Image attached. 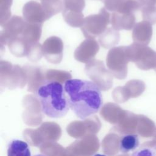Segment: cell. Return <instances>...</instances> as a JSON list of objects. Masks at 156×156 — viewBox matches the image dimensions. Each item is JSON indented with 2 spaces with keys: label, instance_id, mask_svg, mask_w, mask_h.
I'll return each mask as SVG.
<instances>
[{
  "label": "cell",
  "instance_id": "obj_1",
  "mask_svg": "<svg viewBox=\"0 0 156 156\" xmlns=\"http://www.w3.org/2000/svg\"><path fill=\"white\" fill-rule=\"evenodd\" d=\"M64 88L69 108L82 120L96 114L102 107L101 90L93 82L70 79L65 83Z\"/></svg>",
  "mask_w": 156,
  "mask_h": 156
},
{
  "label": "cell",
  "instance_id": "obj_2",
  "mask_svg": "<svg viewBox=\"0 0 156 156\" xmlns=\"http://www.w3.org/2000/svg\"><path fill=\"white\" fill-rule=\"evenodd\" d=\"M65 93L62 84L57 82H46L40 87L35 93L42 113L52 118L66 116L69 106Z\"/></svg>",
  "mask_w": 156,
  "mask_h": 156
},
{
  "label": "cell",
  "instance_id": "obj_3",
  "mask_svg": "<svg viewBox=\"0 0 156 156\" xmlns=\"http://www.w3.org/2000/svg\"><path fill=\"white\" fill-rule=\"evenodd\" d=\"M127 56L130 62L142 70L154 69L156 71V52L146 45L133 42L126 46Z\"/></svg>",
  "mask_w": 156,
  "mask_h": 156
},
{
  "label": "cell",
  "instance_id": "obj_4",
  "mask_svg": "<svg viewBox=\"0 0 156 156\" xmlns=\"http://www.w3.org/2000/svg\"><path fill=\"white\" fill-rule=\"evenodd\" d=\"M126 46H121L111 48L106 58V64L113 76L118 79H124L127 76L128 63Z\"/></svg>",
  "mask_w": 156,
  "mask_h": 156
},
{
  "label": "cell",
  "instance_id": "obj_5",
  "mask_svg": "<svg viewBox=\"0 0 156 156\" xmlns=\"http://www.w3.org/2000/svg\"><path fill=\"white\" fill-rule=\"evenodd\" d=\"M110 22V13L105 7H102L98 13L90 15L85 18L83 24L80 27L81 30L87 38L94 39L107 29Z\"/></svg>",
  "mask_w": 156,
  "mask_h": 156
},
{
  "label": "cell",
  "instance_id": "obj_6",
  "mask_svg": "<svg viewBox=\"0 0 156 156\" xmlns=\"http://www.w3.org/2000/svg\"><path fill=\"white\" fill-rule=\"evenodd\" d=\"M0 82L1 85L9 88L23 87L27 82V75L23 67L12 65L5 60H1Z\"/></svg>",
  "mask_w": 156,
  "mask_h": 156
},
{
  "label": "cell",
  "instance_id": "obj_7",
  "mask_svg": "<svg viewBox=\"0 0 156 156\" xmlns=\"http://www.w3.org/2000/svg\"><path fill=\"white\" fill-rule=\"evenodd\" d=\"M85 71L88 77L101 90L109 89L113 85V75L106 69L102 61L94 58L86 63Z\"/></svg>",
  "mask_w": 156,
  "mask_h": 156
},
{
  "label": "cell",
  "instance_id": "obj_8",
  "mask_svg": "<svg viewBox=\"0 0 156 156\" xmlns=\"http://www.w3.org/2000/svg\"><path fill=\"white\" fill-rule=\"evenodd\" d=\"M62 15L65 22L73 27H81L84 16L82 13L85 6V0H62Z\"/></svg>",
  "mask_w": 156,
  "mask_h": 156
},
{
  "label": "cell",
  "instance_id": "obj_9",
  "mask_svg": "<svg viewBox=\"0 0 156 156\" xmlns=\"http://www.w3.org/2000/svg\"><path fill=\"white\" fill-rule=\"evenodd\" d=\"M26 21L21 16L13 15L2 26L0 32V44L1 51L11 40L20 37L26 26Z\"/></svg>",
  "mask_w": 156,
  "mask_h": 156
},
{
  "label": "cell",
  "instance_id": "obj_10",
  "mask_svg": "<svg viewBox=\"0 0 156 156\" xmlns=\"http://www.w3.org/2000/svg\"><path fill=\"white\" fill-rule=\"evenodd\" d=\"M43 53L48 62L58 64L63 58V43L62 39L56 36L48 38L42 44Z\"/></svg>",
  "mask_w": 156,
  "mask_h": 156
},
{
  "label": "cell",
  "instance_id": "obj_11",
  "mask_svg": "<svg viewBox=\"0 0 156 156\" xmlns=\"http://www.w3.org/2000/svg\"><path fill=\"white\" fill-rule=\"evenodd\" d=\"M23 15L24 20L29 23L43 24L50 19L41 3L34 1H30L24 4L23 8Z\"/></svg>",
  "mask_w": 156,
  "mask_h": 156
},
{
  "label": "cell",
  "instance_id": "obj_12",
  "mask_svg": "<svg viewBox=\"0 0 156 156\" xmlns=\"http://www.w3.org/2000/svg\"><path fill=\"white\" fill-rule=\"evenodd\" d=\"M99 50V45L95 39L87 38L76 49L74 58L81 63H87L94 58Z\"/></svg>",
  "mask_w": 156,
  "mask_h": 156
},
{
  "label": "cell",
  "instance_id": "obj_13",
  "mask_svg": "<svg viewBox=\"0 0 156 156\" xmlns=\"http://www.w3.org/2000/svg\"><path fill=\"white\" fill-rule=\"evenodd\" d=\"M23 67L27 75L28 88L35 93L38 88L46 82L45 72L35 65L27 64Z\"/></svg>",
  "mask_w": 156,
  "mask_h": 156
},
{
  "label": "cell",
  "instance_id": "obj_14",
  "mask_svg": "<svg viewBox=\"0 0 156 156\" xmlns=\"http://www.w3.org/2000/svg\"><path fill=\"white\" fill-rule=\"evenodd\" d=\"M152 35V24L146 21L137 23L133 28L132 39L135 43L147 46L151 41Z\"/></svg>",
  "mask_w": 156,
  "mask_h": 156
},
{
  "label": "cell",
  "instance_id": "obj_15",
  "mask_svg": "<svg viewBox=\"0 0 156 156\" xmlns=\"http://www.w3.org/2000/svg\"><path fill=\"white\" fill-rule=\"evenodd\" d=\"M112 27L116 30H130L135 25L134 13L113 12L110 19Z\"/></svg>",
  "mask_w": 156,
  "mask_h": 156
},
{
  "label": "cell",
  "instance_id": "obj_16",
  "mask_svg": "<svg viewBox=\"0 0 156 156\" xmlns=\"http://www.w3.org/2000/svg\"><path fill=\"white\" fill-rule=\"evenodd\" d=\"M43 24H34L26 22L24 29L20 36L29 46L38 43L40 39Z\"/></svg>",
  "mask_w": 156,
  "mask_h": 156
},
{
  "label": "cell",
  "instance_id": "obj_17",
  "mask_svg": "<svg viewBox=\"0 0 156 156\" xmlns=\"http://www.w3.org/2000/svg\"><path fill=\"white\" fill-rule=\"evenodd\" d=\"M7 155V156H31V152L26 141L16 139L9 143Z\"/></svg>",
  "mask_w": 156,
  "mask_h": 156
},
{
  "label": "cell",
  "instance_id": "obj_18",
  "mask_svg": "<svg viewBox=\"0 0 156 156\" xmlns=\"http://www.w3.org/2000/svg\"><path fill=\"white\" fill-rule=\"evenodd\" d=\"M120 40V34L113 27L107 28L99 38L101 46L105 49L113 48L118 44Z\"/></svg>",
  "mask_w": 156,
  "mask_h": 156
},
{
  "label": "cell",
  "instance_id": "obj_19",
  "mask_svg": "<svg viewBox=\"0 0 156 156\" xmlns=\"http://www.w3.org/2000/svg\"><path fill=\"white\" fill-rule=\"evenodd\" d=\"M139 146V137L136 134L124 135L120 138L119 141V151L124 154L135 151Z\"/></svg>",
  "mask_w": 156,
  "mask_h": 156
},
{
  "label": "cell",
  "instance_id": "obj_20",
  "mask_svg": "<svg viewBox=\"0 0 156 156\" xmlns=\"http://www.w3.org/2000/svg\"><path fill=\"white\" fill-rule=\"evenodd\" d=\"M10 52L16 57H23L27 55L29 45L21 37L15 38L7 44Z\"/></svg>",
  "mask_w": 156,
  "mask_h": 156
},
{
  "label": "cell",
  "instance_id": "obj_21",
  "mask_svg": "<svg viewBox=\"0 0 156 156\" xmlns=\"http://www.w3.org/2000/svg\"><path fill=\"white\" fill-rule=\"evenodd\" d=\"M46 82H57L60 83H65L71 79V74L68 71L50 69L45 71Z\"/></svg>",
  "mask_w": 156,
  "mask_h": 156
},
{
  "label": "cell",
  "instance_id": "obj_22",
  "mask_svg": "<svg viewBox=\"0 0 156 156\" xmlns=\"http://www.w3.org/2000/svg\"><path fill=\"white\" fill-rule=\"evenodd\" d=\"M40 1L49 18L62 12L63 7L62 0H40Z\"/></svg>",
  "mask_w": 156,
  "mask_h": 156
},
{
  "label": "cell",
  "instance_id": "obj_23",
  "mask_svg": "<svg viewBox=\"0 0 156 156\" xmlns=\"http://www.w3.org/2000/svg\"><path fill=\"white\" fill-rule=\"evenodd\" d=\"M13 0H0V24L2 26L10 18Z\"/></svg>",
  "mask_w": 156,
  "mask_h": 156
},
{
  "label": "cell",
  "instance_id": "obj_24",
  "mask_svg": "<svg viewBox=\"0 0 156 156\" xmlns=\"http://www.w3.org/2000/svg\"><path fill=\"white\" fill-rule=\"evenodd\" d=\"M43 55L42 45L40 43H35L29 46L27 57L32 62L40 60Z\"/></svg>",
  "mask_w": 156,
  "mask_h": 156
},
{
  "label": "cell",
  "instance_id": "obj_25",
  "mask_svg": "<svg viewBox=\"0 0 156 156\" xmlns=\"http://www.w3.org/2000/svg\"><path fill=\"white\" fill-rule=\"evenodd\" d=\"M140 10L144 21H146L151 24H156V6L143 9Z\"/></svg>",
  "mask_w": 156,
  "mask_h": 156
},
{
  "label": "cell",
  "instance_id": "obj_26",
  "mask_svg": "<svg viewBox=\"0 0 156 156\" xmlns=\"http://www.w3.org/2000/svg\"><path fill=\"white\" fill-rule=\"evenodd\" d=\"M130 156H156V150L154 147H141L134 151Z\"/></svg>",
  "mask_w": 156,
  "mask_h": 156
},
{
  "label": "cell",
  "instance_id": "obj_27",
  "mask_svg": "<svg viewBox=\"0 0 156 156\" xmlns=\"http://www.w3.org/2000/svg\"><path fill=\"white\" fill-rule=\"evenodd\" d=\"M125 0H104L105 8L110 12H115L118 6Z\"/></svg>",
  "mask_w": 156,
  "mask_h": 156
},
{
  "label": "cell",
  "instance_id": "obj_28",
  "mask_svg": "<svg viewBox=\"0 0 156 156\" xmlns=\"http://www.w3.org/2000/svg\"><path fill=\"white\" fill-rule=\"evenodd\" d=\"M139 5L140 10L149 7H152L156 6V0H136Z\"/></svg>",
  "mask_w": 156,
  "mask_h": 156
},
{
  "label": "cell",
  "instance_id": "obj_29",
  "mask_svg": "<svg viewBox=\"0 0 156 156\" xmlns=\"http://www.w3.org/2000/svg\"><path fill=\"white\" fill-rule=\"evenodd\" d=\"M93 156H106V155H105L104 154H96Z\"/></svg>",
  "mask_w": 156,
  "mask_h": 156
},
{
  "label": "cell",
  "instance_id": "obj_30",
  "mask_svg": "<svg viewBox=\"0 0 156 156\" xmlns=\"http://www.w3.org/2000/svg\"><path fill=\"white\" fill-rule=\"evenodd\" d=\"M34 156H46V155H44V154H37V155H35Z\"/></svg>",
  "mask_w": 156,
  "mask_h": 156
},
{
  "label": "cell",
  "instance_id": "obj_31",
  "mask_svg": "<svg viewBox=\"0 0 156 156\" xmlns=\"http://www.w3.org/2000/svg\"><path fill=\"white\" fill-rule=\"evenodd\" d=\"M154 148H155V150H156V147H154Z\"/></svg>",
  "mask_w": 156,
  "mask_h": 156
}]
</instances>
